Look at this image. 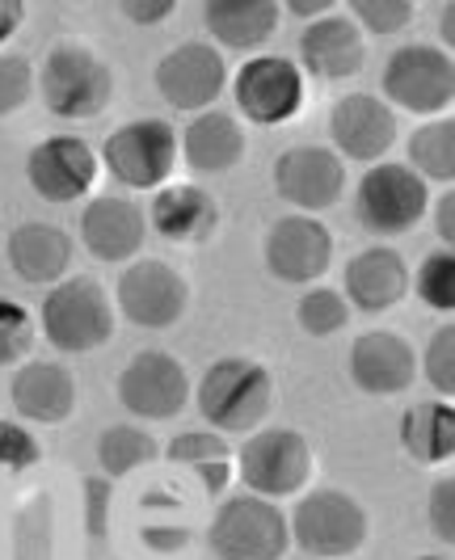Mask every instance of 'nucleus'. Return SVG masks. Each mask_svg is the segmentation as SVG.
I'll use <instances>...</instances> for the list:
<instances>
[{"label":"nucleus","mask_w":455,"mask_h":560,"mask_svg":"<svg viewBox=\"0 0 455 560\" xmlns=\"http://www.w3.org/2000/svg\"><path fill=\"white\" fill-rule=\"evenodd\" d=\"M195 405L215 434H254L275 405V380L257 359L228 354L202 371Z\"/></svg>","instance_id":"f257e3e1"},{"label":"nucleus","mask_w":455,"mask_h":560,"mask_svg":"<svg viewBox=\"0 0 455 560\" xmlns=\"http://www.w3.org/2000/svg\"><path fill=\"white\" fill-rule=\"evenodd\" d=\"M43 93V106L68 118V122H81V118H97V114L110 106L114 97V77L106 68V59L97 56L85 43H56L43 68H38V84Z\"/></svg>","instance_id":"f03ea898"},{"label":"nucleus","mask_w":455,"mask_h":560,"mask_svg":"<svg viewBox=\"0 0 455 560\" xmlns=\"http://www.w3.org/2000/svg\"><path fill=\"white\" fill-rule=\"evenodd\" d=\"M38 325L59 354H89L114 337V300L97 279L77 275L47 291Z\"/></svg>","instance_id":"7ed1b4c3"},{"label":"nucleus","mask_w":455,"mask_h":560,"mask_svg":"<svg viewBox=\"0 0 455 560\" xmlns=\"http://www.w3.org/2000/svg\"><path fill=\"white\" fill-rule=\"evenodd\" d=\"M384 106L405 114H418V118H443V110L452 106L455 97V63L452 51L434 47V43H405L397 47L388 63H384Z\"/></svg>","instance_id":"20e7f679"},{"label":"nucleus","mask_w":455,"mask_h":560,"mask_svg":"<svg viewBox=\"0 0 455 560\" xmlns=\"http://www.w3.org/2000/svg\"><path fill=\"white\" fill-rule=\"evenodd\" d=\"M232 459H236L241 485L266 502L300 493L308 472H313L308 439L300 430H287V425H257L254 434H245V443Z\"/></svg>","instance_id":"39448f33"},{"label":"nucleus","mask_w":455,"mask_h":560,"mask_svg":"<svg viewBox=\"0 0 455 560\" xmlns=\"http://www.w3.org/2000/svg\"><path fill=\"white\" fill-rule=\"evenodd\" d=\"M207 544L220 560H283L291 532L279 502H266L257 493L224 498L211 514Z\"/></svg>","instance_id":"423d86ee"},{"label":"nucleus","mask_w":455,"mask_h":560,"mask_svg":"<svg viewBox=\"0 0 455 560\" xmlns=\"http://www.w3.org/2000/svg\"><path fill=\"white\" fill-rule=\"evenodd\" d=\"M430 207L427 182L400 161H380L359 177L354 190V220L368 228L371 236H405L422 224Z\"/></svg>","instance_id":"0eeeda50"},{"label":"nucleus","mask_w":455,"mask_h":560,"mask_svg":"<svg viewBox=\"0 0 455 560\" xmlns=\"http://www.w3.org/2000/svg\"><path fill=\"white\" fill-rule=\"evenodd\" d=\"M291 539L316 560H346L368 544V510L341 489H313L287 518Z\"/></svg>","instance_id":"6e6552de"},{"label":"nucleus","mask_w":455,"mask_h":560,"mask_svg":"<svg viewBox=\"0 0 455 560\" xmlns=\"http://www.w3.org/2000/svg\"><path fill=\"white\" fill-rule=\"evenodd\" d=\"M97 165L127 190H156L177 168V131L161 118H131L106 136Z\"/></svg>","instance_id":"1a4fd4ad"},{"label":"nucleus","mask_w":455,"mask_h":560,"mask_svg":"<svg viewBox=\"0 0 455 560\" xmlns=\"http://www.w3.org/2000/svg\"><path fill=\"white\" fill-rule=\"evenodd\" d=\"M186 308H190V287L170 261L140 257L118 275L114 312H122V320H131L136 329H173Z\"/></svg>","instance_id":"9d476101"},{"label":"nucleus","mask_w":455,"mask_h":560,"mask_svg":"<svg viewBox=\"0 0 455 560\" xmlns=\"http://www.w3.org/2000/svg\"><path fill=\"white\" fill-rule=\"evenodd\" d=\"M118 405L140 421H170L190 405V375L170 350H140L118 371Z\"/></svg>","instance_id":"9b49d317"},{"label":"nucleus","mask_w":455,"mask_h":560,"mask_svg":"<svg viewBox=\"0 0 455 560\" xmlns=\"http://www.w3.org/2000/svg\"><path fill=\"white\" fill-rule=\"evenodd\" d=\"M152 81H156V93L165 97V106H173V110H186V114L211 110L228 89L224 51H215L211 43H199V38L177 43L173 51L161 56Z\"/></svg>","instance_id":"f8f14e48"},{"label":"nucleus","mask_w":455,"mask_h":560,"mask_svg":"<svg viewBox=\"0 0 455 560\" xmlns=\"http://www.w3.org/2000/svg\"><path fill=\"white\" fill-rule=\"evenodd\" d=\"M236 110L257 127H279L304 106V72L287 56H254L232 77Z\"/></svg>","instance_id":"ddd939ff"},{"label":"nucleus","mask_w":455,"mask_h":560,"mask_svg":"<svg viewBox=\"0 0 455 560\" xmlns=\"http://www.w3.org/2000/svg\"><path fill=\"white\" fill-rule=\"evenodd\" d=\"M266 270L287 287H316L334 261V236L316 215H283L266 232Z\"/></svg>","instance_id":"4468645a"},{"label":"nucleus","mask_w":455,"mask_h":560,"mask_svg":"<svg viewBox=\"0 0 455 560\" xmlns=\"http://www.w3.org/2000/svg\"><path fill=\"white\" fill-rule=\"evenodd\" d=\"M341 190H346V165L325 143H295L275 161V195L287 207H295V215H316L334 207Z\"/></svg>","instance_id":"2eb2a0df"},{"label":"nucleus","mask_w":455,"mask_h":560,"mask_svg":"<svg viewBox=\"0 0 455 560\" xmlns=\"http://www.w3.org/2000/svg\"><path fill=\"white\" fill-rule=\"evenodd\" d=\"M97 152L81 136H51L34 143L26 156V182L43 202H77L97 182Z\"/></svg>","instance_id":"dca6fc26"},{"label":"nucleus","mask_w":455,"mask_h":560,"mask_svg":"<svg viewBox=\"0 0 455 560\" xmlns=\"http://www.w3.org/2000/svg\"><path fill=\"white\" fill-rule=\"evenodd\" d=\"M329 140L341 165H380L397 143V114L388 110L375 93H346L329 110Z\"/></svg>","instance_id":"f3484780"},{"label":"nucleus","mask_w":455,"mask_h":560,"mask_svg":"<svg viewBox=\"0 0 455 560\" xmlns=\"http://www.w3.org/2000/svg\"><path fill=\"white\" fill-rule=\"evenodd\" d=\"M346 371L354 380V388L368 396H397L418 380V350L400 334L388 329H371L350 346Z\"/></svg>","instance_id":"a211bd4d"},{"label":"nucleus","mask_w":455,"mask_h":560,"mask_svg":"<svg viewBox=\"0 0 455 560\" xmlns=\"http://www.w3.org/2000/svg\"><path fill=\"white\" fill-rule=\"evenodd\" d=\"M341 295L346 304L368 316L397 308L400 300L409 295V266L393 245H371V249L354 253L346 261V275H341Z\"/></svg>","instance_id":"6ab92c4d"},{"label":"nucleus","mask_w":455,"mask_h":560,"mask_svg":"<svg viewBox=\"0 0 455 560\" xmlns=\"http://www.w3.org/2000/svg\"><path fill=\"white\" fill-rule=\"evenodd\" d=\"M77 224H81V245L97 261H131L148 241V215L140 211V202L122 195L89 198Z\"/></svg>","instance_id":"aec40b11"},{"label":"nucleus","mask_w":455,"mask_h":560,"mask_svg":"<svg viewBox=\"0 0 455 560\" xmlns=\"http://www.w3.org/2000/svg\"><path fill=\"white\" fill-rule=\"evenodd\" d=\"M363 59H368V47H363L359 26L346 13H325L300 34L295 68L316 81H350L363 68Z\"/></svg>","instance_id":"412c9836"},{"label":"nucleus","mask_w":455,"mask_h":560,"mask_svg":"<svg viewBox=\"0 0 455 560\" xmlns=\"http://www.w3.org/2000/svg\"><path fill=\"white\" fill-rule=\"evenodd\" d=\"M9 400H13V409L26 421L59 425V421L72 418V409H77V380H72V371L63 363L34 359V363H22L13 371Z\"/></svg>","instance_id":"4be33fe9"},{"label":"nucleus","mask_w":455,"mask_h":560,"mask_svg":"<svg viewBox=\"0 0 455 560\" xmlns=\"http://www.w3.org/2000/svg\"><path fill=\"white\" fill-rule=\"evenodd\" d=\"M4 257H9V270L22 282L56 287L68 279V266H72V236L59 224L30 220V224H18L9 232Z\"/></svg>","instance_id":"5701e85b"},{"label":"nucleus","mask_w":455,"mask_h":560,"mask_svg":"<svg viewBox=\"0 0 455 560\" xmlns=\"http://www.w3.org/2000/svg\"><path fill=\"white\" fill-rule=\"evenodd\" d=\"M245 156V131L228 110H202L190 118V127L177 140V161H186L190 173L215 177L241 165Z\"/></svg>","instance_id":"b1692460"},{"label":"nucleus","mask_w":455,"mask_h":560,"mask_svg":"<svg viewBox=\"0 0 455 560\" xmlns=\"http://www.w3.org/2000/svg\"><path fill=\"white\" fill-rule=\"evenodd\" d=\"M283 18V4L275 0H207L202 4V22L207 34L215 38L211 47L220 51H257L275 38Z\"/></svg>","instance_id":"393cba45"},{"label":"nucleus","mask_w":455,"mask_h":560,"mask_svg":"<svg viewBox=\"0 0 455 560\" xmlns=\"http://www.w3.org/2000/svg\"><path fill=\"white\" fill-rule=\"evenodd\" d=\"M148 220L156 228V236H165L173 245H199L220 224V207L202 186H165L152 198Z\"/></svg>","instance_id":"a878e982"},{"label":"nucleus","mask_w":455,"mask_h":560,"mask_svg":"<svg viewBox=\"0 0 455 560\" xmlns=\"http://www.w3.org/2000/svg\"><path fill=\"white\" fill-rule=\"evenodd\" d=\"M400 447L418 464H447L455 455V409L452 400H418L400 413Z\"/></svg>","instance_id":"bb28decb"},{"label":"nucleus","mask_w":455,"mask_h":560,"mask_svg":"<svg viewBox=\"0 0 455 560\" xmlns=\"http://www.w3.org/2000/svg\"><path fill=\"white\" fill-rule=\"evenodd\" d=\"M165 455H170V464H177V468H190L211 498H224L232 468H236L224 434H215V430H186V434H177L170 447H165Z\"/></svg>","instance_id":"cd10ccee"},{"label":"nucleus","mask_w":455,"mask_h":560,"mask_svg":"<svg viewBox=\"0 0 455 560\" xmlns=\"http://www.w3.org/2000/svg\"><path fill=\"white\" fill-rule=\"evenodd\" d=\"M409 168L422 182L452 186L455 182V118H430L409 136Z\"/></svg>","instance_id":"c85d7f7f"},{"label":"nucleus","mask_w":455,"mask_h":560,"mask_svg":"<svg viewBox=\"0 0 455 560\" xmlns=\"http://www.w3.org/2000/svg\"><path fill=\"white\" fill-rule=\"evenodd\" d=\"M156 455H161L156 439L148 430H140V425H110L97 439V464H102V472L110 480L131 477L136 468L152 464Z\"/></svg>","instance_id":"c756f323"},{"label":"nucleus","mask_w":455,"mask_h":560,"mask_svg":"<svg viewBox=\"0 0 455 560\" xmlns=\"http://www.w3.org/2000/svg\"><path fill=\"white\" fill-rule=\"evenodd\" d=\"M295 320L308 337H334L350 325V304L334 287H308L295 304Z\"/></svg>","instance_id":"7c9ffc66"},{"label":"nucleus","mask_w":455,"mask_h":560,"mask_svg":"<svg viewBox=\"0 0 455 560\" xmlns=\"http://www.w3.org/2000/svg\"><path fill=\"white\" fill-rule=\"evenodd\" d=\"M413 295L427 304V308L452 316L455 312V249L430 253L427 261L418 266V275H409Z\"/></svg>","instance_id":"2f4dec72"},{"label":"nucleus","mask_w":455,"mask_h":560,"mask_svg":"<svg viewBox=\"0 0 455 560\" xmlns=\"http://www.w3.org/2000/svg\"><path fill=\"white\" fill-rule=\"evenodd\" d=\"M346 18L359 26V34L368 30L375 38H388L413 22V4L409 0H354Z\"/></svg>","instance_id":"473e14b6"},{"label":"nucleus","mask_w":455,"mask_h":560,"mask_svg":"<svg viewBox=\"0 0 455 560\" xmlns=\"http://www.w3.org/2000/svg\"><path fill=\"white\" fill-rule=\"evenodd\" d=\"M34 316L13 300H0V366H18L34 350Z\"/></svg>","instance_id":"72a5a7b5"},{"label":"nucleus","mask_w":455,"mask_h":560,"mask_svg":"<svg viewBox=\"0 0 455 560\" xmlns=\"http://www.w3.org/2000/svg\"><path fill=\"white\" fill-rule=\"evenodd\" d=\"M418 371L427 375V384L439 393V400H452L455 393V329L443 325L427 341V354L418 359Z\"/></svg>","instance_id":"f704fd0d"},{"label":"nucleus","mask_w":455,"mask_h":560,"mask_svg":"<svg viewBox=\"0 0 455 560\" xmlns=\"http://www.w3.org/2000/svg\"><path fill=\"white\" fill-rule=\"evenodd\" d=\"M38 439L18 421H0V472H30L38 464Z\"/></svg>","instance_id":"c9c22d12"},{"label":"nucleus","mask_w":455,"mask_h":560,"mask_svg":"<svg viewBox=\"0 0 455 560\" xmlns=\"http://www.w3.org/2000/svg\"><path fill=\"white\" fill-rule=\"evenodd\" d=\"M34 93V68L22 56H0V118L18 114Z\"/></svg>","instance_id":"e433bc0d"},{"label":"nucleus","mask_w":455,"mask_h":560,"mask_svg":"<svg viewBox=\"0 0 455 560\" xmlns=\"http://www.w3.org/2000/svg\"><path fill=\"white\" fill-rule=\"evenodd\" d=\"M427 527L439 544H455V480L443 477L427 498Z\"/></svg>","instance_id":"4c0bfd02"},{"label":"nucleus","mask_w":455,"mask_h":560,"mask_svg":"<svg viewBox=\"0 0 455 560\" xmlns=\"http://www.w3.org/2000/svg\"><path fill=\"white\" fill-rule=\"evenodd\" d=\"M106 505H110V485L106 480H85V527L93 535L106 532Z\"/></svg>","instance_id":"58836bf2"},{"label":"nucleus","mask_w":455,"mask_h":560,"mask_svg":"<svg viewBox=\"0 0 455 560\" xmlns=\"http://www.w3.org/2000/svg\"><path fill=\"white\" fill-rule=\"evenodd\" d=\"M173 13V0H127L122 18H131L136 26H161Z\"/></svg>","instance_id":"ea45409f"},{"label":"nucleus","mask_w":455,"mask_h":560,"mask_svg":"<svg viewBox=\"0 0 455 560\" xmlns=\"http://www.w3.org/2000/svg\"><path fill=\"white\" fill-rule=\"evenodd\" d=\"M434 232L443 241V249H455V198L443 195L439 207H434Z\"/></svg>","instance_id":"a19ab883"},{"label":"nucleus","mask_w":455,"mask_h":560,"mask_svg":"<svg viewBox=\"0 0 455 560\" xmlns=\"http://www.w3.org/2000/svg\"><path fill=\"white\" fill-rule=\"evenodd\" d=\"M22 22H26V4L22 0H0V47L22 30Z\"/></svg>","instance_id":"79ce46f5"},{"label":"nucleus","mask_w":455,"mask_h":560,"mask_svg":"<svg viewBox=\"0 0 455 560\" xmlns=\"http://www.w3.org/2000/svg\"><path fill=\"white\" fill-rule=\"evenodd\" d=\"M287 9H291V18H325V13H334V4H329V0H291V4H287Z\"/></svg>","instance_id":"37998d69"},{"label":"nucleus","mask_w":455,"mask_h":560,"mask_svg":"<svg viewBox=\"0 0 455 560\" xmlns=\"http://www.w3.org/2000/svg\"><path fill=\"white\" fill-rule=\"evenodd\" d=\"M452 22H455V4H443V22H439V30H443V51H452Z\"/></svg>","instance_id":"c03bdc74"},{"label":"nucleus","mask_w":455,"mask_h":560,"mask_svg":"<svg viewBox=\"0 0 455 560\" xmlns=\"http://www.w3.org/2000/svg\"><path fill=\"white\" fill-rule=\"evenodd\" d=\"M418 560H452V557H418Z\"/></svg>","instance_id":"a18cd8bd"}]
</instances>
